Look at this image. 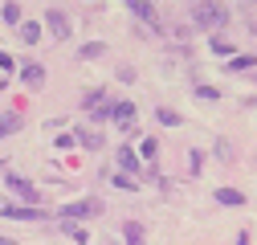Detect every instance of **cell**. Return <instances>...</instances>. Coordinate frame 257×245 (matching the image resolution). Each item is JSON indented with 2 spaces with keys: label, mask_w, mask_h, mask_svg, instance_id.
Segmentation results:
<instances>
[{
  "label": "cell",
  "mask_w": 257,
  "mask_h": 245,
  "mask_svg": "<svg viewBox=\"0 0 257 245\" xmlns=\"http://www.w3.org/2000/svg\"><path fill=\"white\" fill-rule=\"evenodd\" d=\"M82 143H86V147H98V143H102V135H94V131H86V135H82Z\"/></svg>",
  "instance_id": "obj_21"
},
{
  "label": "cell",
  "mask_w": 257,
  "mask_h": 245,
  "mask_svg": "<svg viewBox=\"0 0 257 245\" xmlns=\"http://www.w3.org/2000/svg\"><path fill=\"white\" fill-rule=\"evenodd\" d=\"M253 66H257V57H249V53H233V61H224V70H233V74L253 70Z\"/></svg>",
  "instance_id": "obj_9"
},
{
  "label": "cell",
  "mask_w": 257,
  "mask_h": 245,
  "mask_svg": "<svg viewBox=\"0 0 257 245\" xmlns=\"http://www.w3.org/2000/svg\"><path fill=\"white\" fill-rule=\"evenodd\" d=\"M45 25H49V33H53V37H70V21H66V13L49 9V13H45Z\"/></svg>",
  "instance_id": "obj_6"
},
{
  "label": "cell",
  "mask_w": 257,
  "mask_h": 245,
  "mask_svg": "<svg viewBox=\"0 0 257 245\" xmlns=\"http://www.w3.org/2000/svg\"><path fill=\"white\" fill-rule=\"evenodd\" d=\"M159 122H168V127H180V114H176V110H168V106H164V110H159Z\"/></svg>",
  "instance_id": "obj_19"
},
{
  "label": "cell",
  "mask_w": 257,
  "mask_h": 245,
  "mask_svg": "<svg viewBox=\"0 0 257 245\" xmlns=\"http://www.w3.org/2000/svg\"><path fill=\"white\" fill-rule=\"evenodd\" d=\"M17 127H21V118H17V114H0V139H5V135H13Z\"/></svg>",
  "instance_id": "obj_15"
},
{
  "label": "cell",
  "mask_w": 257,
  "mask_h": 245,
  "mask_svg": "<svg viewBox=\"0 0 257 245\" xmlns=\"http://www.w3.org/2000/svg\"><path fill=\"white\" fill-rule=\"evenodd\" d=\"M9 176V188H13V196H21L25 200V208H41V192L33 188L29 180H21V176H13V172H5Z\"/></svg>",
  "instance_id": "obj_3"
},
{
  "label": "cell",
  "mask_w": 257,
  "mask_h": 245,
  "mask_svg": "<svg viewBox=\"0 0 257 245\" xmlns=\"http://www.w3.org/2000/svg\"><path fill=\"white\" fill-rule=\"evenodd\" d=\"M192 21H196V29H224L229 9H224L220 0H196V5H192Z\"/></svg>",
  "instance_id": "obj_1"
},
{
  "label": "cell",
  "mask_w": 257,
  "mask_h": 245,
  "mask_svg": "<svg viewBox=\"0 0 257 245\" xmlns=\"http://www.w3.org/2000/svg\"><path fill=\"white\" fill-rule=\"evenodd\" d=\"M114 160H118V168H122V176L139 168V156H135V151H131V147H118V156H114Z\"/></svg>",
  "instance_id": "obj_10"
},
{
  "label": "cell",
  "mask_w": 257,
  "mask_h": 245,
  "mask_svg": "<svg viewBox=\"0 0 257 245\" xmlns=\"http://www.w3.org/2000/svg\"><path fill=\"white\" fill-rule=\"evenodd\" d=\"M0 70H13V57H9L5 49H0Z\"/></svg>",
  "instance_id": "obj_22"
},
{
  "label": "cell",
  "mask_w": 257,
  "mask_h": 245,
  "mask_svg": "<svg viewBox=\"0 0 257 245\" xmlns=\"http://www.w3.org/2000/svg\"><path fill=\"white\" fill-rule=\"evenodd\" d=\"M212 49H216V53H233V45L224 41V37H216V41H212Z\"/></svg>",
  "instance_id": "obj_20"
},
{
  "label": "cell",
  "mask_w": 257,
  "mask_h": 245,
  "mask_svg": "<svg viewBox=\"0 0 257 245\" xmlns=\"http://www.w3.org/2000/svg\"><path fill=\"white\" fill-rule=\"evenodd\" d=\"M110 118L118 122V131H131V127H135V106H131V102H114Z\"/></svg>",
  "instance_id": "obj_5"
},
{
  "label": "cell",
  "mask_w": 257,
  "mask_h": 245,
  "mask_svg": "<svg viewBox=\"0 0 257 245\" xmlns=\"http://www.w3.org/2000/svg\"><path fill=\"white\" fill-rule=\"evenodd\" d=\"M126 5H131V13H135V17H143L147 25H155V9L147 5V0H126Z\"/></svg>",
  "instance_id": "obj_11"
},
{
  "label": "cell",
  "mask_w": 257,
  "mask_h": 245,
  "mask_svg": "<svg viewBox=\"0 0 257 245\" xmlns=\"http://www.w3.org/2000/svg\"><path fill=\"white\" fill-rule=\"evenodd\" d=\"M21 78H25L29 86H41V82H45V66H41V61H29V66L21 70Z\"/></svg>",
  "instance_id": "obj_7"
},
{
  "label": "cell",
  "mask_w": 257,
  "mask_h": 245,
  "mask_svg": "<svg viewBox=\"0 0 257 245\" xmlns=\"http://www.w3.org/2000/svg\"><path fill=\"white\" fill-rule=\"evenodd\" d=\"M21 41L25 45H37L41 41V25L37 21H21Z\"/></svg>",
  "instance_id": "obj_8"
},
{
  "label": "cell",
  "mask_w": 257,
  "mask_h": 245,
  "mask_svg": "<svg viewBox=\"0 0 257 245\" xmlns=\"http://www.w3.org/2000/svg\"><path fill=\"white\" fill-rule=\"evenodd\" d=\"M102 53H106V45H102V41H90V45H82V49H78V57H82V61H94V57H102Z\"/></svg>",
  "instance_id": "obj_12"
},
{
  "label": "cell",
  "mask_w": 257,
  "mask_h": 245,
  "mask_svg": "<svg viewBox=\"0 0 257 245\" xmlns=\"http://www.w3.org/2000/svg\"><path fill=\"white\" fill-rule=\"evenodd\" d=\"M122 233H126V245H143V225L126 221V225H122Z\"/></svg>",
  "instance_id": "obj_13"
},
{
  "label": "cell",
  "mask_w": 257,
  "mask_h": 245,
  "mask_svg": "<svg viewBox=\"0 0 257 245\" xmlns=\"http://www.w3.org/2000/svg\"><path fill=\"white\" fill-rule=\"evenodd\" d=\"M216 200H220V204H245V192H237V188H220Z\"/></svg>",
  "instance_id": "obj_14"
},
{
  "label": "cell",
  "mask_w": 257,
  "mask_h": 245,
  "mask_svg": "<svg viewBox=\"0 0 257 245\" xmlns=\"http://www.w3.org/2000/svg\"><path fill=\"white\" fill-rule=\"evenodd\" d=\"M102 212V200H74V204H66L57 212L61 221H86V217H98Z\"/></svg>",
  "instance_id": "obj_2"
},
{
  "label": "cell",
  "mask_w": 257,
  "mask_h": 245,
  "mask_svg": "<svg viewBox=\"0 0 257 245\" xmlns=\"http://www.w3.org/2000/svg\"><path fill=\"white\" fill-rule=\"evenodd\" d=\"M5 21L9 25H21V5H5Z\"/></svg>",
  "instance_id": "obj_18"
},
{
  "label": "cell",
  "mask_w": 257,
  "mask_h": 245,
  "mask_svg": "<svg viewBox=\"0 0 257 245\" xmlns=\"http://www.w3.org/2000/svg\"><path fill=\"white\" fill-rule=\"evenodd\" d=\"M0 245H17V241H9V237H0Z\"/></svg>",
  "instance_id": "obj_23"
},
{
  "label": "cell",
  "mask_w": 257,
  "mask_h": 245,
  "mask_svg": "<svg viewBox=\"0 0 257 245\" xmlns=\"http://www.w3.org/2000/svg\"><path fill=\"white\" fill-rule=\"evenodd\" d=\"M61 233H66V237H74L78 245H86V229H78V225H61Z\"/></svg>",
  "instance_id": "obj_16"
},
{
  "label": "cell",
  "mask_w": 257,
  "mask_h": 245,
  "mask_svg": "<svg viewBox=\"0 0 257 245\" xmlns=\"http://www.w3.org/2000/svg\"><path fill=\"white\" fill-rule=\"evenodd\" d=\"M0 212L9 221H45V208H25V204H5Z\"/></svg>",
  "instance_id": "obj_4"
},
{
  "label": "cell",
  "mask_w": 257,
  "mask_h": 245,
  "mask_svg": "<svg viewBox=\"0 0 257 245\" xmlns=\"http://www.w3.org/2000/svg\"><path fill=\"white\" fill-rule=\"evenodd\" d=\"M110 184H114V188H122V192H131V188H135V180H131V176H122V172L110 176Z\"/></svg>",
  "instance_id": "obj_17"
}]
</instances>
